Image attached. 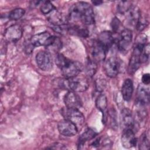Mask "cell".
Segmentation results:
<instances>
[{
    "label": "cell",
    "instance_id": "cell-22",
    "mask_svg": "<svg viewBox=\"0 0 150 150\" xmlns=\"http://www.w3.org/2000/svg\"><path fill=\"white\" fill-rule=\"evenodd\" d=\"M139 149L141 150L148 149L149 148V137L148 132H144L139 138L138 142Z\"/></svg>",
    "mask_w": 150,
    "mask_h": 150
},
{
    "label": "cell",
    "instance_id": "cell-10",
    "mask_svg": "<svg viewBox=\"0 0 150 150\" xmlns=\"http://www.w3.org/2000/svg\"><path fill=\"white\" fill-rule=\"evenodd\" d=\"M64 103L66 107L69 108L79 109L82 106L80 97L73 91H69L64 96Z\"/></svg>",
    "mask_w": 150,
    "mask_h": 150
},
{
    "label": "cell",
    "instance_id": "cell-14",
    "mask_svg": "<svg viewBox=\"0 0 150 150\" xmlns=\"http://www.w3.org/2000/svg\"><path fill=\"white\" fill-rule=\"evenodd\" d=\"M52 36L47 32H41L33 35L30 40V42L32 46L35 47H39L40 46H47L51 39Z\"/></svg>",
    "mask_w": 150,
    "mask_h": 150
},
{
    "label": "cell",
    "instance_id": "cell-12",
    "mask_svg": "<svg viewBox=\"0 0 150 150\" xmlns=\"http://www.w3.org/2000/svg\"><path fill=\"white\" fill-rule=\"evenodd\" d=\"M144 84H139L137 88L136 104L145 106L149 102V89Z\"/></svg>",
    "mask_w": 150,
    "mask_h": 150
},
{
    "label": "cell",
    "instance_id": "cell-16",
    "mask_svg": "<svg viewBox=\"0 0 150 150\" xmlns=\"http://www.w3.org/2000/svg\"><path fill=\"white\" fill-rule=\"evenodd\" d=\"M106 52L105 49L97 41L92 48L91 55L93 60L96 63L104 61L105 59Z\"/></svg>",
    "mask_w": 150,
    "mask_h": 150
},
{
    "label": "cell",
    "instance_id": "cell-7",
    "mask_svg": "<svg viewBox=\"0 0 150 150\" xmlns=\"http://www.w3.org/2000/svg\"><path fill=\"white\" fill-rule=\"evenodd\" d=\"M57 128L61 135L66 137L74 136L78 132L76 125L66 119H63L58 122Z\"/></svg>",
    "mask_w": 150,
    "mask_h": 150
},
{
    "label": "cell",
    "instance_id": "cell-18",
    "mask_svg": "<svg viewBox=\"0 0 150 150\" xmlns=\"http://www.w3.org/2000/svg\"><path fill=\"white\" fill-rule=\"evenodd\" d=\"M96 135L97 132L94 129L91 128H88L80 136L79 138L78 146L80 148V147L83 146L86 142L93 139Z\"/></svg>",
    "mask_w": 150,
    "mask_h": 150
},
{
    "label": "cell",
    "instance_id": "cell-6",
    "mask_svg": "<svg viewBox=\"0 0 150 150\" xmlns=\"http://www.w3.org/2000/svg\"><path fill=\"white\" fill-rule=\"evenodd\" d=\"M38 66L43 71H48L53 69V59L51 54L47 51H40L36 56Z\"/></svg>",
    "mask_w": 150,
    "mask_h": 150
},
{
    "label": "cell",
    "instance_id": "cell-4",
    "mask_svg": "<svg viewBox=\"0 0 150 150\" xmlns=\"http://www.w3.org/2000/svg\"><path fill=\"white\" fill-rule=\"evenodd\" d=\"M61 113L64 119L73 122L77 128L82 126L84 123V116L79 109L69 108L66 107L62 109Z\"/></svg>",
    "mask_w": 150,
    "mask_h": 150
},
{
    "label": "cell",
    "instance_id": "cell-2",
    "mask_svg": "<svg viewBox=\"0 0 150 150\" xmlns=\"http://www.w3.org/2000/svg\"><path fill=\"white\" fill-rule=\"evenodd\" d=\"M55 62L66 79L78 76L83 68L82 64L80 62L71 60L60 53H57L56 55Z\"/></svg>",
    "mask_w": 150,
    "mask_h": 150
},
{
    "label": "cell",
    "instance_id": "cell-26",
    "mask_svg": "<svg viewBox=\"0 0 150 150\" xmlns=\"http://www.w3.org/2000/svg\"><path fill=\"white\" fill-rule=\"evenodd\" d=\"M132 7L131 2L129 1H120L117 6L118 11L121 13H124L128 12Z\"/></svg>",
    "mask_w": 150,
    "mask_h": 150
},
{
    "label": "cell",
    "instance_id": "cell-19",
    "mask_svg": "<svg viewBox=\"0 0 150 150\" xmlns=\"http://www.w3.org/2000/svg\"><path fill=\"white\" fill-rule=\"evenodd\" d=\"M67 30L73 35L82 38H87L88 36V30L86 28L73 25L67 28Z\"/></svg>",
    "mask_w": 150,
    "mask_h": 150
},
{
    "label": "cell",
    "instance_id": "cell-3",
    "mask_svg": "<svg viewBox=\"0 0 150 150\" xmlns=\"http://www.w3.org/2000/svg\"><path fill=\"white\" fill-rule=\"evenodd\" d=\"M61 86L64 88L74 92H83L89 86L87 79L79 75L70 79L65 78Z\"/></svg>",
    "mask_w": 150,
    "mask_h": 150
},
{
    "label": "cell",
    "instance_id": "cell-15",
    "mask_svg": "<svg viewBox=\"0 0 150 150\" xmlns=\"http://www.w3.org/2000/svg\"><path fill=\"white\" fill-rule=\"evenodd\" d=\"M97 42L103 46L107 51L108 50L114 43L112 33L110 31H103L101 32L98 36Z\"/></svg>",
    "mask_w": 150,
    "mask_h": 150
},
{
    "label": "cell",
    "instance_id": "cell-32",
    "mask_svg": "<svg viewBox=\"0 0 150 150\" xmlns=\"http://www.w3.org/2000/svg\"><path fill=\"white\" fill-rule=\"evenodd\" d=\"M103 2L101 1H92V3L95 5H100Z\"/></svg>",
    "mask_w": 150,
    "mask_h": 150
},
{
    "label": "cell",
    "instance_id": "cell-30",
    "mask_svg": "<svg viewBox=\"0 0 150 150\" xmlns=\"http://www.w3.org/2000/svg\"><path fill=\"white\" fill-rule=\"evenodd\" d=\"M105 86V83L104 81H101V79H98L96 81V88L98 91H101L103 90Z\"/></svg>",
    "mask_w": 150,
    "mask_h": 150
},
{
    "label": "cell",
    "instance_id": "cell-11",
    "mask_svg": "<svg viewBox=\"0 0 150 150\" xmlns=\"http://www.w3.org/2000/svg\"><path fill=\"white\" fill-rule=\"evenodd\" d=\"M121 144L127 149L131 148L137 144V139L132 129H124L121 135Z\"/></svg>",
    "mask_w": 150,
    "mask_h": 150
},
{
    "label": "cell",
    "instance_id": "cell-5",
    "mask_svg": "<svg viewBox=\"0 0 150 150\" xmlns=\"http://www.w3.org/2000/svg\"><path fill=\"white\" fill-rule=\"evenodd\" d=\"M132 40V33L129 29H123L117 40V47L121 53H127L130 49Z\"/></svg>",
    "mask_w": 150,
    "mask_h": 150
},
{
    "label": "cell",
    "instance_id": "cell-25",
    "mask_svg": "<svg viewBox=\"0 0 150 150\" xmlns=\"http://www.w3.org/2000/svg\"><path fill=\"white\" fill-rule=\"evenodd\" d=\"M40 9L43 14L47 15L55 10L56 8L50 1H43L40 5Z\"/></svg>",
    "mask_w": 150,
    "mask_h": 150
},
{
    "label": "cell",
    "instance_id": "cell-28",
    "mask_svg": "<svg viewBox=\"0 0 150 150\" xmlns=\"http://www.w3.org/2000/svg\"><path fill=\"white\" fill-rule=\"evenodd\" d=\"M148 23H149V22H148V19L146 17L145 18L144 16H141H141L138 21V22L136 25V28L138 30H142L144 28H146V26L148 25Z\"/></svg>",
    "mask_w": 150,
    "mask_h": 150
},
{
    "label": "cell",
    "instance_id": "cell-27",
    "mask_svg": "<svg viewBox=\"0 0 150 150\" xmlns=\"http://www.w3.org/2000/svg\"><path fill=\"white\" fill-rule=\"evenodd\" d=\"M149 43L146 44L140 56V59H141V62H146L149 60Z\"/></svg>",
    "mask_w": 150,
    "mask_h": 150
},
{
    "label": "cell",
    "instance_id": "cell-8",
    "mask_svg": "<svg viewBox=\"0 0 150 150\" xmlns=\"http://www.w3.org/2000/svg\"><path fill=\"white\" fill-rule=\"evenodd\" d=\"M22 34L23 30L22 27L19 25L15 24L10 26L5 30L4 37L8 42L15 43L21 39Z\"/></svg>",
    "mask_w": 150,
    "mask_h": 150
},
{
    "label": "cell",
    "instance_id": "cell-9",
    "mask_svg": "<svg viewBox=\"0 0 150 150\" xmlns=\"http://www.w3.org/2000/svg\"><path fill=\"white\" fill-rule=\"evenodd\" d=\"M104 68L106 75L111 78H113L116 77L119 73L120 63L117 58L111 57L105 61Z\"/></svg>",
    "mask_w": 150,
    "mask_h": 150
},
{
    "label": "cell",
    "instance_id": "cell-29",
    "mask_svg": "<svg viewBox=\"0 0 150 150\" xmlns=\"http://www.w3.org/2000/svg\"><path fill=\"white\" fill-rule=\"evenodd\" d=\"M120 25H121V22L119 21V19L117 18H114L112 20V22L111 23V26L112 31L114 32H116L117 31H118V30L120 28Z\"/></svg>",
    "mask_w": 150,
    "mask_h": 150
},
{
    "label": "cell",
    "instance_id": "cell-24",
    "mask_svg": "<svg viewBox=\"0 0 150 150\" xmlns=\"http://www.w3.org/2000/svg\"><path fill=\"white\" fill-rule=\"evenodd\" d=\"M25 13V11L23 9L21 8H15L9 12L8 15V18L10 20L16 21L21 19L24 15Z\"/></svg>",
    "mask_w": 150,
    "mask_h": 150
},
{
    "label": "cell",
    "instance_id": "cell-31",
    "mask_svg": "<svg viewBox=\"0 0 150 150\" xmlns=\"http://www.w3.org/2000/svg\"><path fill=\"white\" fill-rule=\"evenodd\" d=\"M142 82L144 85L149 84L150 82V76L148 73L144 74L142 77Z\"/></svg>",
    "mask_w": 150,
    "mask_h": 150
},
{
    "label": "cell",
    "instance_id": "cell-23",
    "mask_svg": "<svg viewBox=\"0 0 150 150\" xmlns=\"http://www.w3.org/2000/svg\"><path fill=\"white\" fill-rule=\"evenodd\" d=\"M97 63L93 59H88L86 66V72L88 77H92L97 71Z\"/></svg>",
    "mask_w": 150,
    "mask_h": 150
},
{
    "label": "cell",
    "instance_id": "cell-1",
    "mask_svg": "<svg viewBox=\"0 0 150 150\" xmlns=\"http://www.w3.org/2000/svg\"><path fill=\"white\" fill-rule=\"evenodd\" d=\"M69 19L72 22L80 21L86 25H92L94 23L93 8L87 2H78L70 8Z\"/></svg>",
    "mask_w": 150,
    "mask_h": 150
},
{
    "label": "cell",
    "instance_id": "cell-13",
    "mask_svg": "<svg viewBox=\"0 0 150 150\" xmlns=\"http://www.w3.org/2000/svg\"><path fill=\"white\" fill-rule=\"evenodd\" d=\"M120 122L123 129H132L134 128L135 121L131 111L128 108H124L120 114Z\"/></svg>",
    "mask_w": 150,
    "mask_h": 150
},
{
    "label": "cell",
    "instance_id": "cell-17",
    "mask_svg": "<svg viewBox=\"0 0 150 150\" xmlns=\"http://www.w3.org/2000/svg\"><path fill=\"white\" fill-rule=\"evenodd\" d=\"M133 91L134 86L132 81L129 79H125L121 88V94L123 99L127 101H129L132 97Z\"/></svg>",
    "mask_w": 150,
    "mask_h": 150
},
{
    "label": "cell",
    "instance_id": "cell-21",
    "mask_svg": "<svg viewBox=\"0 0 150 150\" xmlns=\"http://www.w3.org/2000/svg\"><path fill=\"white\" fill-rule=\"evenodd\" d=\"M96 107L103 112V115L105 114L106 110L107 108V99L105 94H100L96 100Z\"/></svg>",
    "mask_w": 150,
    "mask_h": 150
},
{
    "label": "cell",
    "instance_id": "cell-20",
    "mask_svg": "<svg viewBox=\"0 0 150 150\" xmlns=\"http://www.w3.org/2000/svg\"><path fill=\"white\" fill-rule=\"evenodd\" d=\"M62 47V42L60 39L56 36H52L51 39L46 48L47 49V52H57Z\"/></svg>",
    "mask_w": 150,
    "mask_h": 150
}]
</instances>
